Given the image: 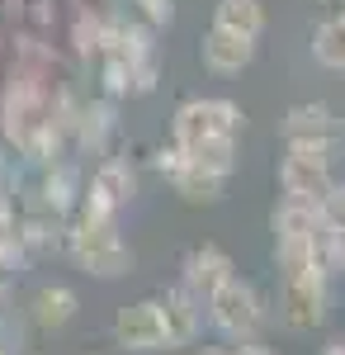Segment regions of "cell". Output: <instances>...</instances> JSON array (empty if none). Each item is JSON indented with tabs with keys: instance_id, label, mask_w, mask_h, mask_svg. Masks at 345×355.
Returning a JSON list of instances; mask_svg holds the SVG:
<instances>
[{
	"instance_id": "obj_1",
	"label": "cell",
	"mask_w": 345,
	"mask_h": 355,
	"mask_svg": "<svg viewBox=\"0 0 345 355\" xmlns=\"http://www.w3.org/2000/svg\"><path fill=\"white\" fill-rule=\"evenodd\" d=\"M67 246H71V256H76V266L85 275L118 279V275L133 270V246L118 237L114 218H85V214H80V223L71 227Z\"/></svg>"
},
{
	"instance_id": "obj_2",
	"label": "cell",
	"mask_w": 345,
	"mask_h": 355,
	"mask_svg": "<svg viewBox=\"0 0 345 355\" xmlns=\"http://www.w3.org/2000/svg\"><path fill=\"white\" fill-rule=\"evenodd\" d=\"M241 119L246 114L232 100H222V95H194L170 119V142L194 147V142H209V137H237Z\"/></svg>"
},
{
	"instance_id": "obj_3",
	"label": "cell",
	"mask_w": 345,
	"mask_h": 355,
	"mask_svg": "<svg viewBox=\"0 0 345 355\" xmlns=\"http://www.w3.org/2000/svg\"><path fill=\"white\" fill-rule=\"evenodd\" d=\"M209 322L222 331V336H232V341L246 346V341L260 331V322H265V299H260V289H256L251 279L232 275V279L209 299Z\"/></svg>"
},
{
	"instance_id": "obj_4",
	"label": "cell",
	"mask_w": 345,
	"mask_h": 355,
	"mask_svg": "<svg viewBox=\"0 0 345 355\" xmlns=\"http://www.w3.org/2000/svg\"><path fill=\"white\" fill-rule=\"evenodd\" d=\"M336 185L331 175V157L326 152H303V147H289L284 162H279V190L284 199H298V204H321Z\"/></svg>"
},
{
	"instance_id": "obj_5",
	"label": "cell",
	"mask_w": 345,
	"mask_h": 355,
	"mask_svg": "<svg viewBox=\"0 0 345 355\" xmlns=\"http://www.w3.org/2000/svg\"><path fill=\"white\" fill-rule=\"evenodd\" d=\"M279 318L289 331H317L326 322V275L308 270V275H284L279 289Z\"/></svg>"
},
{
	"instance_id": "obj_6",
	"label": "cell",
	"mask_w": 345,
	"mask_h": 355,
	"mask_svg": "<svg viewBox=\"0 0 345 355\" xmlns=\"http://www.w3.org/2000/svg\"><path fill=\"white\" fill-rule=\"evenodd\" d=\"M341 119L331 105H317V100H308V105H293L284 114V142L289 147H303V152H336V142H341Z\"/></svg>"
},
{
	"instance_id": "obj_7",
	"label": "cell",
	"mask_w": 345,
	"mask_h": 355,
	"mask_svg": "<svg viewBox=\"0 0 345 355\" xmlns=\"http://www.w3.org/2000/svg\"><path fill=\"white\" fill-rule=\"evenodd\" d=\"M114 341H118L123 351H170V346H166V322H161L157 299L118 308V318H114Z\"/></svg>"
},
{
	"instance_id": "obj_8",
	"label": "cell",
	"mask_w": 345,
	"mask_h": 355,
	"mask_svg": "<svg viewBox=\"0 0 345 355\" xmlns=\"http://www.w3.org/2000/svg\"><path fill=\"white\" fill-rule=\"evenodd\" d=\"M137 194V175L128 162H105L90 180V194H85V218H114L128 199Z\"/></svg>"
},
{
	"instance_id": "obj_9",
	"label": "cell",
	"mask_w": 345,
	"mask_h": 355,
	"mask_svg": "<svg viewBox=\"0 0 345 355\" xmlns=\"http://www.w3.org/2000/svg\"><path fill=\"white\" fill-rule=\"evenodd\" d=\"M232 275H237V266H232V256H227L218 242H204V246H194V251L185 256V289L199 303H209Z\"/></svg>"
},
{
	"instance_id": "obj_10",
	"label": "cell",
	"mask_w": 345,
	"mask_h": 355,
	"mask_svg": "<svg viewBox=\"0 0 345 355\" xmlns=\"http://www.w3.org/2000/svg\"><path fill=\"white\" fill-rule=\"evenodd\" d=\"M157 308H161V322H166V346H170V351L189 346V341L199 336V327H204V303L194 299L185 284H180V289H166L157 299Z\"/></svg>"
},
{
	"instance_id": "obj_11",
	"label": "cell",
	"mask_w": 345,
	"mask_h": 355,
	"mask_svg": "<svg viewBox=\"0 0 345 355\" xmlns=\"http://www.w3.org/2000/svg\"><path fill=\"white\" fill-rule=\"evenodd\" d=\"M199 57L213 76H237L256 62V43L241 38V33H227V28H209L204 43H199Z\"/></svg>"
},
{
	"instance_id": "obj_12",
	"label": "cell",
	"mask_w": 345,
	"mask_h": 355,
	"mask_svg": "<svg viewBox=\"0 0 345 355\" xmlns=\"http://www.w3.org/2000/svg\"><path fill=\"white\" fill-rule=\"evenodd\" d=\"M213 28H227V33H241V38H260L265 33V5L260 0H218L213 5Z\"/></svg>"
},
{
	"instance_id": "obj_13",
	"label": "cell",
	"mask_w": 345,
	"mask_h": 355,
	"mask_svg": "<svg viewBox=\"0 0 345 355\" xmlns=\"http://www.w3.org/2000/svg\"><path fill=\"white\" fill-rule=\"evenodd\" d=\"M76 313H80V299H76V289H67V284H43V289L33 294V322L43 331L67 327Z\"/></svg>"
},
{
	"instance_id": "obj_14",
	"label": "cell",
	"mask_w": 345,
	"mask_h": 355,
	"mask_svg": "<svg viewBox=\"0 0 345 355\" xmlns=\"http://www.w3.org/2000/svg\"><path fill=\"white\" fill-rule=\"evenodd\" d=\"M274 237H317L326 218H321L317 204H298V199H279V209H274Z\"/></svg>"
},
{
	"instance_id": "obj_15",
	"label": "cell",
	"mask_w": 345,
	"mask_h": 355,
	"mask_svg": "<svg viewBox=\"0 0 345 355\" xmlns=\"http://www.w3.org/2000/svg\"><path fill=\"white\" fill-rule=\"evenodd\" d=\"M189 166H199V171H209V175H232L237 171V137H209V142H194L185 147Z\"/></svg>"
},
{
	"instance_id": "obj_16",
	"label": "cell",
	"mask_w": 345,
	"mask_h": 355,
	"mask_svg": "<svg viewBox=\"0 0 345 355\" xmlns=\"http://www.w3.org/2000/svg\"><path fill=\"white\" fill-rule=\"evenodd\" d=\"M312 57L326 71H345V10L312 28Z\"/></svg>"
},
{
	"instance_id": "obj_17",
	"label": "cell",
	"mask_w": 345,
	"mask_h": 355,
	"mask_svg": "<svg viewBox=\"0 0 345 355\" xmlns=\"http://www.w3.org/2000/svg\"><path fill=\"white\" fill-rule=\"evenodd\" d=\"M222 175H209V171H199V166H185L175 180H170V190L180 194L185 204H218L222 199Z\"/></svg>"
},
{
	"instance_id": "obj_18",
	"label": "cell",
	"mask_w": 345,
	"mask_h": 355,
	"mask_svg": "<svg viewBox=\"0 0 345 355\" xmlns=\"http://www.w3.org/2000/svg\"><path fill=\"white\" fill-rule=\"evenodd\" d=\"M152 166H157V171L166 175V180H175V175H180V171L189 166V157H185V147H180V142H166V147H157Z\"/></svg>"
},
{
	"instance_id": "obj_19",
	"label": "cell",
	"mask_w": 345,
	"mask_h": 355,
	"mask_svg": "<svg viewBox=\"0 0 345 355\" xmlns=\"http://www.w3.org/2000/svg\"><path fill=\"white\" fill-rule=\"evenodd\" d=\"M317 209H321V218H326V227H345V180L331 185V194L321 199Z\"/></svg>"
},
{
	"instance_id": "obj_20",
	"label": "cell",
	"mask_w": 345,
	"mask_h": 355,
	"mask_svg": "<svg viewBox=\"0 0 345 355\" xmlns=\"http://www.w3.org/2000/svg\"><path fill=\"white\" fill-rule=\"evenodd\" d=\"M142 10H147V19H152V24H170L175 0H142Z\"/></svg>"
},
{
	"instance_id": "obj_21",
	"label": "cell",
	"mask_w": 345,
	"mask_h": 355,
	"mask_svg": "<svg viewBox=\"0 0 345 355\" xmlns=\"http://www.w3.org/2000/svg\"><path fill=\"white\" fill-rule=\"evenodd\" d=\"M331 232H336V266L345 270V227H331Z\"/></svg>"
},
{
	"instance_id": "obj_22",
	"label": "cell",
	"mask_w": 345,
	"mask_h": 355,
	"mask_svg": "<svg viewBox=\"0 0 345 355\" xmlns=\"http://www.w3.org/2000/svg\"><path fill=\"white\" fill-rule=\"evenodd\" d=\"M232 355H274V351H269V346H256V341H246V346H237Z\"/></svg>"
},
{
	"instance_id": "obj_23",
	"label": "cell",
	"mask_w": 345,
	"mask_h": 355,
	"mask_svg": "<svg viewBox=\"0 0 345 355\" xmlns=\"http://www.w3.org/2000/svg\"><path fill=\"white\" fill-rule=\"evenodd\" d=\"M317 355H345V336H336V341H326Z\"/></svg>"
},
{
	"instance_id": "obj_24",
	"label": "cell",
	"mask_w": 345,
	"mask_h": 355,
	"mask_svg": "<svg viewBox=\"0 0 345 355\" xmlns=\"http://www.w3.org/2000/svg\"><path fill=\"white\" fill-rule=\"evenodd\" d=\"M199 355H232V351H199Z\"/></svg>"
},
{
	"instance_id": "obj_25",
	"label": "cell",
	"mask_w": 345,
	"mask_h": 355,
	"mask_svg": "<svg viewBox=\"0 0 345 355\" xmlns=\"http://www.w3.org/2000/svg\"><path fill=\"white\" fill-rule=\"evenodd\" d=\"M331 5H345V0H331Z\"/></svg>"
},
{
	"instance_id": "obj_26",
	"label": "cell",
	"mask_w": 345,
	"mask_h": 355,
	"mask_svg": "<svg viewBox=\"0 0 345 355\" xmlns=\"http://www.w3.org/2000/svg\"><path fill=\"white\" fill-rule=\"evenodd\" d=\"M0 355H10V351H5V346H0Z\"/></svg>"
}]
</instances>
